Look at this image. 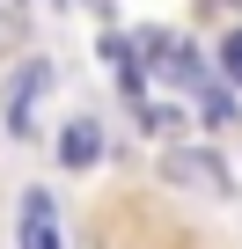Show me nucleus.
<instances>
[{"mask_svg":"<svg viewBox=\"0 0 242 249\" xmlns=\"http://www.w3.org/2000/svg\"><path fill=\"white\" fill-rule=\"evenodd\" d=\"M220 73L242 88V30H227V44H220Z\"/></svg>","mask_w":242,"mask_h":249,"instance_id":"obj_7","label":"nucleus"},{"mask_svg":"<svg viewBox=\"0 0 242 249\" xmlns=\"http://www.w3.org/2000/svg\"><path fill=\"white\" fill-rule=\"evenodd\" d=\"M95 154H103V124L95 117H74L66 132H59V161L66 169H95Z\"/></svg>","mask_w":242,"mask_h":249,"instance_id":"obj_3","label":"nucleus"},{"mask_svg":"<svg viewBox=\"0 0 242 249\" xmlns=\"http://www.w3.org/2000/svg\"><path fill=\"white\" fill-rule=\"evenodd\" d=\"M162 169H169L176 183H198V191H227V176H220V169H213L205 154H169Z\"/></svg>","mask_w":242,"mask_h":249,"instance_id":"obj_4","label":"nucleus"},{"mask_svg":"<svg viewBox=\"0 0 242 249\" xmlns=\"http://www.w3.org/2000/svg\"><path fill=\"white\" fill-rule=\"evenodd\" d=\"M52 81H59L52 59H30V66L15 73V88H8V132H15V140H37V103H44Z\"/></svg>","mask_w":242,"mask_h":249,"instance_id":"obj_1","label":"nucleus"},{"mask_svg":"<svg viewBox=\"0 0 242 249\" xmlns=\"http://www.w3.org/2000/svg\"><path fill=\"white\" fill-rule=\"evenodd\" d=\"M103 66L125 81V95H140V88H147V81H140V59H132V44H125V37H103Z\"/></svg>","mask_w":242,"mask_h":249,"instance_id":"obj_5","label":"nucleus"},{"mask_svg":"<svg viewBox=\"0 0 242 249\" xmlns=\"http://www.w3.org/2000/svg\"><path fill=\"white\" fill-rule=\"evenodd\" d=\"M22 249H66V227H59L52 191H22Z\"/></svg>","mask_w":242,"mask_h":249,"instance_id":"obj_2","label":"nucleus"},{"mask_svg":"<svg viewBox=\"0 0 242 249\" xmlns=\"http://www.w3.org/2000/svg\"><path fill=\"white\" fill-rule=\"evenodd\" d=\"M22 37H30V8H22V0H0V59H8Z\"/></svg>","mask_w":242,"mask_h":249,"instance_id":"obj_6","label":"nucleus"}]
</instances>
